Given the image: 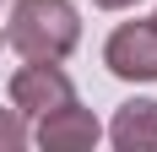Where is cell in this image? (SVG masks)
<instances>
[{"label": "cell", "mask_w": 157, "mask_h": 152, "mask_svg": "<svg viewBox=\"0 0 157 152\" xmlns=\"http://www.w3.org/2000/svg\"><path fill=\"white\" fill-rule=\"evenodd\" d=\"M103 65L119 82H157V16L152 22H119L103 44Z\"/></svg>", "instance_id": "obj_2"}, {"label": "cell", "mask_w": 157, "mask_h": 152, "mask_svg": "<svg viewBox=\"0 0 157 152\" xmlns=\"http://www.w3.org/2000/svg\"><path fill=\"white\" fill-rule=\"evenodd\" d=\"M0 49H6V27H0Z\"/></svg>", "instance_id": "obj_8"}, {"label": "cell", "mask_w": 157, "mask_h": 152, "mask_svg": "<svg viewBox=\"0 0 157 152\" xmlns=\"http://www.w3.org/2000/svg\"><path fill=\"white\" fill-rule=\"evenodd\" d=\"M76 98V82L60 71V60H27L22 71L11 76V109L16 114H49V109H60Z\"/></svg>", "instance_id": "obj_3"}, {"label": "cell", "mask_w": 157, "mask_h": 152, "mask_svg": "<svg viewBox=\"0 0 157 152\" xmlns=\"http://www.w3.org/2000/svg\"><path fill=\"white\" fill-rule=\"evenodd\" d=\"M33 141L44 152H87L103 141V125H98L92 109H81L76 98L60 109H49V114H38V130H33Z\"/></svg>", "instance_id": "obj_4"}, {"label": "cell", "mask_w": 157, "mask_h": 152, "mask_svg": "<svg viewBox=\"0 0 157 152\" xmlns=\"http://www.w3.org/2000/svg\"><path fill=\"white\" fill-rule=\"evenodd\" d=\"M27 141H33L27 114H16V109H0V152H22Z\"/></svg>", "instance_id": "obj_6"}, {"label": "cell", "mask_w": 157, "mask_h": 152, "mask_svg": "<svg viewBox=\"0 0 157 152\" xmlns=\"http://www.w3.org/2000/svg\"><path fill=\"white\" fill-rule=\"evenodd\" d=\"M6 44L22 60H65L81 44V11L71 0H11Z\"/></svg>", "instance_id": "obj_1"}, {"label": "cell", "mask_w": 157, "mask_h": 152, "mask_svg": "<svg viewBox=\"0 0 157 152\" xmlns=\"http://www.w3.org/2000/svg\"><path fill=\"white\" fill-rule=\"evenodd\" d=\"M98 11H130V6H141V0H92Z\"/></svg>", "instance_id": "obj_7"}, {"label": "cell", "mask_w": 157, "mask_h": 152, "mask_svg": "<svg viewBox=\"0 0 157 152\" xmlns=\"http://www.w3.org/2000/svg\"><path fill=\"white\" fill-rule=\"evenodd\" d=\"M109 141L119 152H157V103H152V98L119 103L114 120H109Z\"/></svg>", "instance_id": "obj_5"}]
</instances>
